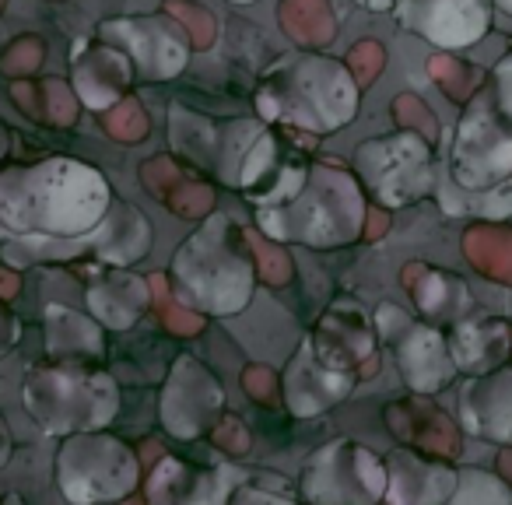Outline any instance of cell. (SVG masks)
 I'll list each match as a JSON object with an SVG mask.
<instances>
[{
	"instance_id": "7a4b0ae2",
	"label": "cell",
	"mask_w": 512,
	"mask_h": 505,
	"mask_svg": "<svg viewBox=\"0 0 512 505\" xmlns=\"http://www.w3.org/2000/svg\"><path fill=\"white\" fill-rule=\"evenodd\" d=\"M264 123L309 134L344 130L358 113V85L341 60L320 53H288L274 60L256 88Z\"/></svg>"
},
{
	"instance_id": "7c38bea8",
	"label": "cell",
	"mask_w": 512,
	"mask_h": 505,
	"mask_svg": "<svg viewBox=\"0 0 512 505\" xmlns=\"http://www.w3.org/2000/svg\"><path fill=\"white\" fill-rule=\"evenodd\" d=\"M456 488V470L421 460L414 453H393L386 460V502L390 505H442Z\"/></svg>"
},
{
	"instance_id": "52a82bcc",
	"label": "cell",
	"mask_w": 512,
	"mask_h": 505,
	"mask_svg": "<svg viewBox=\"0 0 512 505\" xmlns=\"http://www.w3.org/2000/svg\"><path fill=\"white\" fill-rule=\"evenodd\" d=\"M379 334H383L386 348L397 358V369L404 376V383L414 393H439L442 386L453 383L456 369L453 351L442 330H435L432 323H421L414 316H407L404 309L383 302L376 313Z\"/></svg>"
},
{
	"instance_id": "ffe728a7",
	"label": "cell",
	"mask_w": 512,
	"mask_h": 505,
	"mask_svg": "<svg viewBox=\"0 0 512 505\" xmlns=\"http://www.w3.org/2000/svg\"><path fill=\"white\" fill-rule=\"evenodd\" d=\"M0 155H4V130H0Z\"/></svg>"
},
{
	"instance_id": "d6986e66",
	"label": "cell",
	"mask_w": 512,
	"mask_h": 505,
	"mask_svg": "<svg viewBox=\"0 0 512 505\" xmlns=\"http://www.w3.org/2000/svg\"><path fill=\"white\" fill-rule=\"evenodd\" d=\"M495 8H498V11H505V15L512 18V0H495Z\"/></svg>"
},
{
	"instance_id": "8fae6325",
	"label": "cell",
	"mask_w": 512,
	"mask_h": 505,
	"mask_svg": "<svg viewBox=\"0 0 512 505\" xmlns=\"http://www.w3.org/2000/svg\"><path fill=\"white\" fill-rule=\"evenodd\" d=\"M242 484V470L221 467H186L179 460L158 463L155 477H151V505H225L228 491Z\"/></svg>"
},
{
	"instance_id": "3957f363",
	"label": "cell",
	"mask_w": 512,
	"mask_h": 505,
	"mask_svg": "<svg viewBox=\"0 0 512 505\" xmlns=\"http://www.w3.org/2000/svg\"><path fill=\"white\" fill-rule=\"evenodd\" d=\"M172 285L186 306L214 316L239 313L246 306L253 292V253L225 214H214L179 246L172 260Z\"/></svg>"
},
{
	"instance_id": "9a60e30c",
	"label": "cell",
	"mask_w": 512,
	"mask_h": 505,
	"mask_svg": "<svg viewBox=\"0 0 512 505\" xmlns=\"http://www.w3.org/2000/svg\"><path fill=\"white\" fill-rule=\"evenodd\" d=\"M488 92H491V99H495V106L502 109L505 120L512 123V46L495 60V67H491Z\"/></svg>"
},
{
	"instance_id": "6da1fadb",
	"label": "cell",
	"mask_w": 512,
	"mask_h": 505,
	"mask_svg": "<svg viewBox=\"0 0 512 505\" xmlns=\"http://www.w3.org/2000/svg\"><path fill=\"white\" fill-rule=\"evenodd\" d=\"M109 183L74 158L0 172V232L18 239H78L106 221Z\"/></svg>"
},
{
	"instance_id": "2e32d148",
	"label": "cell",
	"mask_w": 512,
	"mask_h": 505,
	"mask_svg": "<svg viewBox=\"0 0 512 505\" xmlns=\"http://www.w3.org/2000/svg\"><path fill=\"white\" fill-rule=\"evenodd\" d=\"M228 505H292L288 498H278L271 491H260V488H242L239 484V495L228 498Z\"/></svg>"
},
{
	"instance_id": "8992f818",
	"label": "cell",
	"mask_w": 512,
	"mask_h": 505,
	"mask_svg": "<svg viewBox=\"0 0 512 505\" xmlns=\"http://www.w3.org/2000/svg\"><path fill=\"white\" fill-rule=\"evenodd\" d=\"M60 488L74 505L113 502L137 488L141 467L137 456L120 439L99 432H81L60 449L57 460Z\"/></svg>"
},
{
	"instance_id": "277c9868",
	"label": "cell",
	"mask_w": 512,
	"mask_h": 505,
	"mask_svg": "<svg viewBox=\"0 0 512 505\" xmlns=\"http://www.w3.org/2000/svg\"><path fill=\"white\" fill-rule=\"evenodd\" d=\"M446 176L470 197L491 193L512 179V123L495 106L488 88L463 106L449 134Z\"/></svg>"
},
{
	"instance_id": "30bf717a",
	"label": "cell",
	"mask_w": 512,
	"mask_h": 505,
	"mask_svg": "<svg viewBox=\"0 0 512 505\" xmlns=\"http://www.w3.org/2000/svg\"><path fill=\"white\" fill-rule=\"evenodd\" d=\"M460 421L477 439L512 446V362L470 376L460 393Z\"/></svg>"
},
{
	"instance_id": "ac0fdd59",
	"label": "cell",
	"mask_w": 512,
	"mask_h": 505,
	"mask_svg": "<svg viewBox=\"0 0 512 505\" xmlns=\"http://www.w3.org/2000/svg\"><path fill=\"white\" fill-rule=\"evenodd\" d=\"M358 8L372 11V15H383V11H393L397 8V0H355Z\"/></svg>"
},
{
	"instance_id": "ba28073f",
	"label": "cell",
	"mask_w": 512,
	"mask_h": 505,
	"mask_svg": "<svg viewBox=\"0 0 512 505\" xmlns=\"http://www.w3.org/2000/svg\"><path fill=\"white\" fill-rule=\"evenodd\" d=\"M495 0H397V25L439 50H467L491 29Z\"/></svg>"
},
{
	"instance_id": "5bb4252c",
	"label": "cell",
	"mask_w": 512,
	"mask_h": 505,
	"mask_svg": "<svg viewBox=\"0 0 512 505\" xmlns=\"http://www.w3.org/2000/svg\"><path fill=\"white\" fill-rule=\"evenodd\" d=\"M442 505H512V488L481 467L456 470V488Z\"/></svg>"
},
{
	"instance_id": "4fadbf2b",
	"label": "cell",
	"mask_w": 512,
	"mask_h": 505,
	"mask_svg": "<svg viewBox=\"0 0 512 505\" xmlns=\"http://www.w3.org/2000/svg\"><path fill=\"white\" fill-rule=\"evenodd\" d=\"M446 341L456 369L467 372V376H481V372H491L509 362L512 330L509 323L481 316V320H460Z\"/></svg>"
},
{
	"instance_id": "5b68a950",
	"label": "cell",
	"mask_w": 512,
	"mask_h": 505,
	"mask_svg": "<svg viewBox=\"0 0 512 505\" xmlns=\"http://www.w3.org/2000/svg\"><path fill=\"white\" fill-rule=\"evenodd\" d=\"M358 183L383 207H407L435 190V151L414 130L369 137L355 151Z\"/></svg>"
},
{
	"instance_id": "e0dca14e",
	"label": "cell",
	"mask_w": 512,
	"mask_h": 505,
	"mask_svg": "<svg viewBox=\"0 0 512 505\" xmlns=\"http://www.w3.org/2000/svg\"><path fill=\"white\" fill-rule=\"evenodd\" d=\"M15 334H18V323H15V316H11L8 309L0 306V351H8L11 344H15Z\"/></svg>"
},
{
	"instance_id": "44dd1931",
	"label": "cell",
	"mask_w": 512,
	"mask_h": 505,
	"mask_svg": "<svg viewBox=\"0 0 512 505\" xmlns=\"http://www.w3.org/2000/svg\"><path fill=\"white\" fill-rule=\"evenodd\" d=\"M232 4H249V0H232Z\"/></svg>"
},
{
	"instance_id": "9c48e42d",
	"label": "cell",
	"mask_w": 512,
	"mask_h": 505,
	"mask_svg": "<svg viewBox=\"0 0 512 505\" xmlns=\"http://www.w3.org/2000/svg\"><path fill=\"white\" fill-rule=\"evenodd\" d=\"M102 43H116L141 78H176L186 64L183 32L165 18H116L99 25Z\"/></svg>"
}]
</instances>
